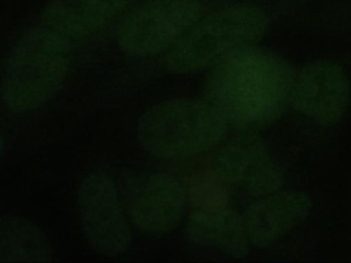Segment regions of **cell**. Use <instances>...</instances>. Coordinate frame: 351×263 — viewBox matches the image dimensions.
<instances>
[{
    "mask_svg": "<svg viewBox=\"0 0 351 263\" xmlns=\"http://www.w3.org/2000/svg\"><path fill=\"white\" fill-rule=\"evenodd\" d=\"M130 0H55L44 10L47 27L69 39L97 32L120 16Z\"/></svg>",
    "mask_w": 351,
    "mask_h": 263,
    "instance_id": "8fae6325",
    "label": "cell"
},
{
    "mask_svg": "<svg viewBox=\"0 0 351 263\" xmlns=\"http://www.w3.org/2000/svg\"><path fill=\"white\" fill-rule=\"evenodd\" d=\"M293 78L283 58L250 47L213 66L205 82V100L232 127L254 131L281 116L291 102Z\"/></svg>",
    "mask_w": 351,
    "mask_h": 263,
    "instance_id": "6da1fadb",
    "label": "cell"
},
{
    "mask_svg": "<svg viewBox=\"0 0 351 263\" xmlns=\"http://www.w3.org/2000/svg\"><path fill=\"white\" fill-rule=\"evenodd\" d=\"M223 181L215 173L199 175L193 179L190 189L191 199L199 209L225 207L227 195L221 184Z\"/></svg>",
    "mask_w": 351,
    "mask_h": 263,
    "instance_id": "5bb4252c",
    "label": "cell"
},
{
    "mask_svg": "<svg viewBox=\"0 0 351 263\" xmlns=\"http://www.w3.org/2000/svg\"><path fill=\"white\" fill-rule=\"evenodd\" d=\"M198 0H147L126 14L117 39L125 53L151 57L171 49L200 18Z\"/></svg>",
    "mask_w": 351,
    "mask_h": 263,
    "instance_id": "5b68a950",
    "label": "cell"
},
{
    "mask_svg": "<svg viewBox=\"0 0 351 263\" xmlns=\"http://www.w3.org/2000/svg\"><path fill=\"white\" fill-rule=\"evenodd\" d=\"M186 234L193 244L215 247L230 256H246L250 240L243 217L229 208L197 209L189 216Z\"/></svg>",
    "mask_w": 351,
    "mask_h": 263,
    "instance_id": "7c38bea8",
    "label": "cell"
},
{
    "mask_svg": "<svg viewBox=\"0 0 351 263\" xmlns=\"http://www.w3.org/2000/svg\"><path fill=\"white\" fill-rule=\"evenodd\" d=\"M229 123L208 101L171 99L158 103L139 119L143 149L160 160L192 158L221 143Z\"/></svg>",
    "mask_w": 351,
    "mask_h": 263,
    "instance_id": "3957f363",
    "label": "cell"
},
{
    "mask_svg": "<svg viewBox=\"0 0 351 263\" xmlns=\"http://www.w3.org/2000/svg\"><path fill=\"white\" fill-rule=\"evenodd\" d=\"M69 39L49 27L28 31L10 53L3 100L10 110L27 112L48 102L62 86L71 64Z\"/></svg>",
    "mask_w": 351,
    "mask_h": 263,
    "instance_id": "7a4b0ae2",
    "label": "cell"
},
{
    "mask_svg": "<svg viewBox=\"0 0 351 263\" xmlns=\"http://www.w3.org/2000/svg\"><path fill=\"white\" fill-rule=\"evenodd\" d=\"M77 205L84 234L93 250L108 257L128 250L132 232L110 176L101 172L87 175L80 183Z\"/></svg>",
    "mask_w": 351,
    "mask_h": 263,
    "instance_id": "52a82bcc",
    "label": "cell"
},
{
    "mask_svg": "<svg viewBox=\"0 0 351 263\" xmlns=\"http://www.w3.org/2000/svg\"><path fill=\"white\" fill-rule=\"evenodd\" d=\"M52 249L34 222L15 215L0 220V262H49Z\"/></svg>",
    "mask_w": 351,
    "mask_h": 263,
    "instance_id": "4fadbf2b",
    "label": "cell"
},
{
    "mask_svg": "<svg viewBox=\"0 0 351 263\" xmlns=\"http://www.w3.org/2000/svg\"><path fill=\"white\" fill-rule=\"evenodd\" d=\"M266 14L250 4L228 6L199 18L165 57L172 73L213 67L241 49L254 47L267 29Z\"/></svg>",
    "mask_w": 351,
    "mask_h": 263,
    "instance_id": "277c9868",
    "label": "cell"
},
{
    "mask_svg": "<svg viewBox=\"0 0 351 263\" xmlns=\"http://www.w3.org/2000/svg\"><path fill=\"white\" fill-rule=\"evenodd\" d=\"M119 195L129 222L147 236L169 234L184 213V188L176 178L163 173L123 175Z\"/></svg>",
    "mask_w": 351,
    "mask_h": 263,
    "instance_id": "8992f818",
    "label": "cell"
},
{
    "mask_svg": "<svg viewBox=\"0 0 351 263\" xmlns=\"http://www.w3.org/2000/svg\"><path fill=\"white\" fill-rule=\"evenodd\" d=\"M215 173L226 182L242 183L252 192L269 195L282 187L283 177L268 148L254 134H245L221 148L213 160Z\"/></svg>",
    "mask_w": 351,
    "mask_h": 263,
    "instance_id": "9c48e42d",
    "label": "cell"
},
{
    "mask_svg": "<svg viewBox=\"0 0 351 263\" xmlns=\"http://www.w3.org/2000/svg\"><path fill=\"white\" fill-rule=\"evenodd\" d=\"M309 195L298 190L266 195L243 214L244 225L250 242L265 247L304 221L311 211Z\"/></svg>",
    "mask_w": 351,
    "mask_h": 263,
    "instance_id": "30bf717a",
    "label": "cell"
},
{
    "mask_svg": "<svg viewBox=\"0 0 351 263\" xmlns=\"http://www.w3.org/2000/svg\"><path fill=\"white\" fill-rule=\"evenodd\" d=\"M350 99L344 70L330 62H314L295 74L291 102L295 110L324 127L337 125Z\"/></svg>",
    "mask_w": 351,
    "mask_h": 263,
    "instance_id": "ba28073f",
    "label": "cell"
}]
</instances>
